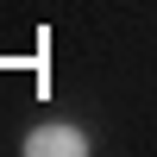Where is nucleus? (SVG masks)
I'll use <instances>...</instances> for the list:
<instances>
[{
	"label": "nucleus",
	"mask_w": 157,
	"mask_h": 157,
	"mask_svg": "<svg viewBox=\"0 0 157 157\" xmlns=\"http://www.w3.org/2000/svg\"><path fill=\"white\" fill-rule=\"evenodd\" d=\"M88 151H94V138L75 120H44L25 132V157H88Z\"/></svg>",
	"instance_id": "f257e3e1"
}]
</instances>
